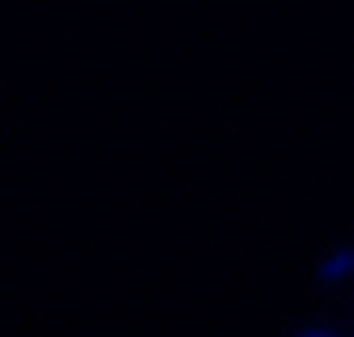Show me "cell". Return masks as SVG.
Returning <instances> with one entry per match:
<instances>
[{
    "label": "cell",
    "mask_w": 354,
    "mask_h": 337,
    "mask_svg": "<svg viewBox=\"0 0 354 337\" xmlns=\"http://www.w3.org/2000/svg\"><path fill=\"white\" fill-rule=\"evenodd\" d=\"M354 273V248H342V252H333L324 261V269H320V277L324 282H346Z\"/></svg>",
    "instance_id": "cell-1"
},
{
    "label": "cell",
    "mask_w": 354,
    "mask_h": 337,
    "mask_svg": "<svg viewBox=\"0 0 354 337\" xmlns=\"http://www.w3.org/2000/svg\"><path fill=\"white\" fill-rule=\"evenodd\" d=\"M308 337H324V333H308Z\"/></svg>",
    "instance_id": "cell-2"
}]
</instances>
